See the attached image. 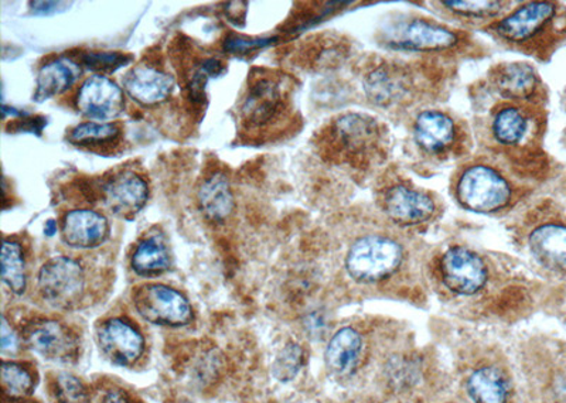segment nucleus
Returning <instances> with one entry per match:
<instances>
[{
	"label": "nucleus",
	"mask_w": 566,
	"mask_h": 403,
	"mask_svg": "<svg viewBox=\"0 0 566 403\" xmlns=\"http://www.w3.org/2000/svg\"><path fill=\"white\" fill-rule=\"evenodd\" d=\"M497 42L541 60L566 41V9L555 2H530L489 24Z\"/></svg>",
	"instance_id": "f257e3e1"
},
{
	"label": "nucleus",
	"mask_w": 566,
	"mask_h": 403,
	"mask_svg": "<svg viewBox=\"0 0 566 403\" xmlns=\"http://www.w3.org/2000/svg\"><path fill=\"white\" fill-rule=\"evenodd\" d=\"M519 190L499 166L484 160L460 167L453 186L457 203L479 214H496L510 209L519 199Z\"/></svg>",
	"instance_id": "f03ea898"
},
{
	"label": "nucleus",
	"mask_w": 566,
	"mask_h": 403,
	"mask_svg": "<svg viewBox=\"0 0 566 403\" xmlns=\"http://www.w3.org/2000/svg\"><path fill=\"white\" fill-rule=\"evenodd\" d=\"M289 78L284 74L259 70L249 78L241 101L240 117L245 131L277 130L292 114Z\"/></svg>",
	"instance_id": "7ed1b4c3"
},
{
	"label": "nucleus",
	"mask_w": 566,
	"mask_h": 403,
	"mask_svg": "<svg viewBox=\"0 0 566 403\" xmlns=\"http://www.w3.org/2000/svg\"><path fill=\"white\" fill-rule=\"evenodd\" d=\"M323 141L332 159L368 166L381 152L384 130L376 117L351 112L332 122Z\"/></svg>",
	"instance_id": "20e7f679"
},
{
	"label": "nucleus",
	"mask_w": 566,
	"mask_h": 403,
	"mask_svg": "<svg viewBox=\"0 0 566 403\" xmlns=\"http://www.w3.org/2000/svg\"><path fill=\"white\" fill-rule=\"evenodd\" d=\"M403 249L397 239L384 233L364 234L354 239L346 255V270L358 283H378L400 269Z\"/></svg>",
	"instance_id": "39448f33"
},
{
	"label": "nucleus",
	"mask_w": 566,
	"mask_h": 403,
	"mask_svg": "<svg viewBox=\"0 0 566 403\" xmlns=\"http://www.w3.org/2000/svg\"><path fill=\"white\" fill-rule=\"evenodd\" d=\"M382 43L396 52L445 53L460 46L459 33L431 19H396L382 29Z\"/></svg>",
	"instance_id": "423d86ee"
},
{
	"label": "nucleus",
	"mask_w": 566,
	"mask_h": 403,
	"mask_svg": "<svg viewBox=\"0 0 566 403\" xmlns=\"http://www.w3.org/2000/svg\"><path fill=\"white\" fill-rule=\"evenodd\" d=\"M362 82L367 100L381 110L403 108L415 97V76L402 63L380 60L370 64Z\"/></svg>",
	"instance_id": "0eeeda50"
},
{
	"label": "nucleus",
	"mask_w": 566,
	"mask_h": 403,
	"mask_svg": "<svg viewBox=\"0 0 566 403\" xmlns=\"http://www.w3.org/2000/svg\"><path fill=\"white\" fill-rule=\"evenodd\" d=\"M87 288V273L80 260L53 257L37 273V290L44 302L62 311L76 307Z\"/></svg>",
	"instance_id": "6e6552de"
},
{
	"label": "nucleus",
	"mask_w": 566,
	"mask_h": 403,
	"mask_svg": "<svg viewBox=\"0 0 566 403\" xmlns=\"http://www.w3.org/2000/svg\"><path fill=\"white\" fill-rule=\"evenodd\" d=\"M377 203L382 214L400 227L431 223L440 211L435 197L402 180L384 186L378 191Z\"/></svg>",
	"instance_id": "1a4fd4ad"
},
{
	"label": "nucleus",
	"mask_w": 566,
	"mask_h": 403,
	"mask_svg": "<svg viewBox=\"0 0 566 403\" xmlns=\"http://www.w3.org/2000/svg\"><path fill=\"white\" fill-rule=\"evenodd\" d=\"M500 101V104L490 110L489 125H487L491 144L504 150H519L533 144L540 132L536 105Z\"/></svg>",
	"instance_id": "9d476101"
},
{
	"label": "nucleus",
	"mask_w": 566,
	"mask_h": 403,
	"mask_svg": "<svg viewBox=\"0 0 566 403\" xmlns=\"http://www.w3.org/2000/svg\"><path fill=\"white\" fill-rule=\"evenodd\" d=\"M137 314L156 326L181 327L193 321V307L179 290L162 283H146L132 293Z\"/></svg>",
	"instance_id": "9b49d317"
},
{
	"label": "nucleus",
	"mask_w": 566,
	"mask_h": 403,
	"mask_svg": "<svg viewBox=\"0 0 566 403\" xmlns=\"http://www.w3.org/2000/svg\"><path fill=\"white\" fill-rule=\"evenodd\" d=\"M464 132L455 117L441 110L420 112L412 124L413 144L432 159H450L464 146Z\"/></svg>",
	"instance_id": "f8f14e48"
},
{
	"label": "nucleus",
	"mask_w": 566,
	"mask_h": 403,
	"mask_svg": "<svg viewBox=\"0 0 566 403\" xmlns=\"http://www.w3.org/2000/svg\"><path fill=\"white\" fill-rule=\"evenodd\" d=\"M442 282L459 296H474L489 280L485 260L466 247H451L441 258Z\"/></svg>",
	"instance_id": "ddd939ff"
},
{
	"label": "nucleus",
	"mask_w": 566,
	"mask_h": 403,
	"mask_svg": "<svg viewBox=\"0 0 566 403\" xmlns=\"http://www.w3.org/2000/svg\"><path fill=\"white\" fill-rule=\"evenodd\" d=\"M526 243L540 267L566 275V215L554 213L536 221L526 235Z\"/></svg>",
	"instance_id": "4468645a"
},
{
	"label": "nucleus",
	"mask_w": 566,
	"mask_h": 403,
	"mask_svg": "<svg viewBox=\"0 0 566 403\" xmlns=\"http://www.w3.org/2000/svg\"><path fill=\"white\" fill-rule=\"evenodd\" d=\"M103 203L121 219H134L149 200L151 189L145 176L132 169H121L102 180Z\"/></svg>",
	"instance_id": "2eb2a0df"
},
{
	"label": "nucleus",
	"mask_w": 566,
	"mask_h": 403,
	"mask_svg": "<svg viewBox=\"0 0 566 403\" xmlns=\"http://www.w3.org/2000/svg\"><path fill=\"white\" fill-rule=\"evenodd\" d=\"M491 91L499 100L540 105L544 86L539 72L526 63L500 64L489 74Z\"/></svg>",
	"instance_id": "dca6fc26"
},
{
	"label": "nucleus",
	"mask_w": 566,
	"mask_h": 403,
	"mask_svg": "<svg viewBox=\"0 0 566 403\" xmlns=\"http://www.w3.org/2000/svg\"><path fill=\"white\" fill-rule=\"evenodd\" d=\"M77 110L92 121L116 120L125 110L122 88L107 76H91L81 83L76 97Z\"/></svg>",
	"instance_id": "f3484780"
},
{
	"label": "nucleus",
	"mask_w": 566,
	"mask_h": 403,
	"mask_svg": "<svg viewBox=\"0 0 566 403\" xmlns=\"http://www.w3.org/2000/svg\"><path fill=\"white\" fill-rule=\"evenodd\" d=\"M103 356L116 366H131L145 351V338L134 324L122 317L103 322L97 333Z\"/></svg>",
	"instance_id": "a211bd4d"
},
{
	"label": "nucleus",
	"mask_w": 566,
	"mask_h": 403,
	"mask_svg": "<svg viewBox=\"0 0 566 403\" xmlns=\"http://www.w3.org/2000/svg\"><path fill=\"white\" fill-rule=\"evenodd\" d=\"M126 96L137 104L155 107L169 100L175 90V78L154 64H136L125 74Z\"/></svg>",
	"instance_id": "6ab92c4d"
},
{
	"label": "nucleus",
	"mask_w": 566,
	"mask_h": 403,
	"mask_svg": "<svg viewBox=\"0 0 566 403\" xmlns=\"http://www.w3.org/2000/svg\"><path fill=\"white\" fill-rule=\"evenodd\" d=\"M29 347L38 356L54 362L76 360L78 352L77 337L70 328L56 321H42L27 328Z\"/></svg>",
	"instance_id": "aec40b11"
},
{
	"label": "nucleus",
	"mask_w": 566,
	"mask_h": 403,
	"mask_svg": "<svg viewBox=\"0 0 566 403\" xmlns=\"http://www.w3.org/2000/svg\"><path fill=\"white\" fill-rule=\"evenodd\" d=\"M62 237L70 248H98L110 237V223L96 210L68 211L62 221Z\"/></svg>",
	"instance_id": "412c9836"
},
{
	"label": "nucleus",
	"mask_w": 566,
	"mask_h": 403,
	"mask_svg": "<svg viewBox=\"0 0 566 403\" xmlns=\"http://www.w3.org/2000/svg\"><path fill=\"white\" fill-rule=\"evenodd\" d=\"M197 205L210 223H225L235 210V197L229 177L220 171L207 176L197 191Z\"/></svg>",
	"instance_id": "4be33fe9"
},
{
	"label": "nucleus",
	"mask_w": 566,
	"mask_h": 403,
	"mask_svg": "<svg viewBox=\"0 0 566 403\" xmlns=\"http://www.w3.org/2000/svg\"><path fill=\"white\" fill-rule=\"evenodd\" d=\"M68 144L98 155L115 154L124 144V131L110 122H82L67 132Z\"/></svg>",
	"instance_id": "5701e85b"
},
{
	"label": "nucleus",
	"mask_w": 566,
	"mask_h": 403,
	"mask_svg": "<svg viewBox=\"0 0 566 403\" xmlns=\"http://www.w3.org/2000/svg\"><path fill=\"white\" fill-rule=\"evenodd\" d=\"M81 77V67L68 57L44 64L36 78V92L33 100L44 102L67 92Z\"/></svg>",
	"instance_id": "b1692460"
},
{
	"label": "nucleus",
	"mask_w": 566,
	"mask_h": 403,
	"mask_svg": "<svg viewBox=\"0 0 566 403\" xmlns=\"http://www.w3.org/2000/svg\"><path fill=\"white\" fill-rule=\"evenodd\" d=\"M363 351V337L353 327H344L334 334L326 350V366L336 376L344 377L352 373L360 360Z\"/></svg>",
	"instance_id": "393cba45"
},
{
	"label": "nucleus",
	"mask_w": 566,
	"mask_h": 403,
	"mask_svg": "<svg viewBox=\"0 0 566 403\" xmlns=\"http://www.w3.org/2000/svg\"><path fill=\"white\" fill-rule=\"evenodd\" d=\"M437 11H442L446 16L455 19V21L495 23L499 19L504 18L509 13L511 3L500 2V0H479V2H460V0H445V2H435Z\"/></svg>",
	"instance_id": "a878e982"
},
{
	"label": "nucleus",
	"mask_w": 566,
	"mask_h": 403,
	"mask_svg": "<svg viewBox=\"0 0 566 403\" xmlns=\"http://www.w3.org/2000/svg\"><path fill=\"white\" fill-rule=\"evenodd\" d=\"M170 253L160 235H147L132 254L131 267L144 278L159 277L170 268Z\"/></svg>",
	"instance_id": "bb28decb"
},
{
	"label": "nucleus",
	"mask_w": 566,
	"mask_h": 403,
	"mask_svg": "<svg viewBox=\"0 0 566 403\" xmlns=\"http://www.w3.org/2000/svg\"><path fill=\"white\" fill-rule=\"evenodd\" d=\"M467 391L476 403H506L509 387L503 372L497 368L485 367L471 373Z\"/></svg>",
	"instance_id": "cd10ccee"
},
{
	"label": "nucleus",
	"mask_w": 566,
	"mask_h": 403,
	"mask_svg": "<svg viewBox=\"0 0 566 403\" xmlns=\"http://www.w3.org/2000/svg\"><path fill=\"white\" fill-rule=\"evenodd\" d=\"M2 280L13 294L21 296L26 292V258L21 243L4 238L2 247Z\"/></svg>",
	"instance_id": "c85d7f7f"
},
{
	"label": "nucleus",
	"mask_w": 566,
	"mask_h": 403,
	"mask_svg": "<svg viewBox=\"0 0 566 403\" xmlns=\"http://www.w3.org/2000/svg\"><path fill=\"white\" fill-rule=\"evenodd\" d=\"M2 387L4 395L18 401L32 395L36 388V380H34L33 372L22 363L3 361Z\"/></svg>",
	"instance_id": "c756f323"
},
{
	"label": "nucleus",
	"mask_w": 566,
	"mask_h": 403,
	"mask_svg": "<svg viewBox=\"0 0 566 403\" xmlns=\"http://www.w3.org/2000/svg\"><path fill=\"white\" fill-rule=\"evenodd\" d=\"M56 403H90L87 387L71 373H58L52 383Z\"/></svg>",
	"instance_id": "7c9ffc66"
},
{
	"label": "nucleus",
	"mask_w": 566,
	"mask_h": 403,
	"mask_svg": "<svg viewBox=\"0 0 566 403\" xmlns=\"http://www.w3.org/2000/svg\"><path fill=\"white\" fill-rule=\"evenodd\" d=\"M132 60H134V57L121 52H90L81 56L84 66L88 70L97 72L98 76H108V74L115 72L127 66Z\"/></svg>",
	"instance_id": "2f4dec72"
},
{
	"label": "nucleus",
	"mask_w": 566,
	"mask_h": 403,
	"mask_svg": "<svg viewBox=\"0 0 566 403\" xmlns=\"http://www.w3.org/2000/svg\"><path fill=\"white\" fill-rule=\"evenodd\" d=\"M303 366V350L299 344L289 343L282 348L273 363V373L279 382H290L297 378Z\"/></svg>",
	"instance_id": "473e14b6"
},
{
	"label": "nucleus",
	"mask_w": 566,
	"mask_h": 403,
	"mask_svg": "<svg viewBox=\"0 0 566 403\" xmlns=\"http://www.w3.org/2000/svg\"><path fill=\"white\" fill-rule=\"evenodd\" d=\"M270 38L230 37L224 43V51L231 54H247L268 46Z\"/></svg>",
	"instance_id": "72a5a7b5"
},
{
	"label": "nucleus",
	"mask_w": 566,
	"mask_h": 403,
	"mask_svg": "<svg viewBox=\"0 0 566 403\" xmlns=\"http://www.w3.org/2000/svg\"><path fill=\"white\" fill-rule=\"evenodd\" d=\"M46 125V117L26 116L24 120H14L9 126H11L12 132H27V134L41 135Z\"/></svg>",
	"instance_id": "f704fd0d"
},
{
	"label": "nucleus",
	"mask_w": 566,
	"mask_h": 403,
	"mask_svg": "<svg viewBox=\"0 0 566 403\" xmlns=\"http://www.w3.org/2000/svg\"><path fill=\"white\" fill-rule=\"evenodd\" d=\"M0 342H2V350L4 352L18 351L19 337L4 316L2 317V336H0Z\"/></svg>",
	"instance_id": "c9c22d12"
},
{
	"label": "nucleus",
	"mask_w": 566,
	"mask_h": 403,
	"mask_svg": "<svg viewBox=\"0 0 566 403\" xmlns=\"http://www.w3.org/2000/svg\"><path fill=\"white\" fill-rule=\"evenodd\" d=\"M66 3L62 2H31V9L34 14L37 16H48V14H53L58 12V7H64Z\"/></svg>",
	"instance_id": "e433bc0d"
},
{
	"label": "nucleus",
	"mask_w": 566,
	"mask_h": 403,
	"mask_svg": "<svg viewBox=\"0 0 566 403\" xmlns=\"http://www.w3.org/2000/svg\"><path fill=\"white\" fill-rule=\"evenodd\" d=\"M101 403H131L124 391L110 390L103 393Z\"/></svg>",
	"instance_id": "4c0bfd02"
},
{
	"label": "nucleus",
	"mask_w": 566,
	"mask_h": 403,
	"mask_svg": "<svg viewBox=\"0 0 566 403\" xmlns=\"http://www.w3.org/2000/svg\"><path fill=\"white\" fill-rule=\"evenodd\" d=\"M44 231H46V234L48 235V237H52V235L56 234L57 233L56 221L48 220L46 223V228H44Z\"/></svg>",
	"instance_id": "58836bf2"
}]
</instances>
